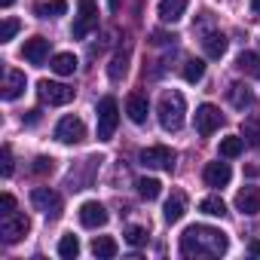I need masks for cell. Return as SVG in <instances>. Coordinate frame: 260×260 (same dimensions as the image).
<instances>
[{
    "instance_id": "cell-22",
    "label": "cell",
    "mask_w": 260,
    "mask_h": 260,
    "mask_svg": "<svg viewBox=\"0 0 260 260\" xmlns=\"http://www.w3.org/2000/svg\"><path fill=\"white\" fill-rule=\"evenodd\" d=\"M125 71H128V49H119V52L110 58V64H107V77H110L113 83H119V80L125 77Z\"/></svg>"
},
{
    "instance_id": "cell-4",
    "label": "cell",
    "mask_w": 260,
    "mask_h": 260,
    "mask_svg": "<svg viewBox=\"0 0 260 260\" xmlns=\"http://www.w3.org/2000/svg\"><path fill=\"white\" fill-rule=\"evenodd\" d=\"M37 95H40V101H43V104H49V107H61V104H71L77 92H74L71 86H64V83L40 80V83H37Z\"/></svg>"
},
{
    "instance_id": "cell-3",
    "label": "cell",
    "mask_w": 260,
    "mask_h": 260,
    "mask_svg": "<svg viewBox=\"0 0 260 260\" xmlns=\"http://www.w3.org/2000/svg\"><path fill=\"white\" fill-rule=\"evenodd\" d=\"M119 125V104L113 95H104L98 101V141H110Z\"/></svg>"
},
{
    "instance_id": "cell-14",
    "label": "cell",
    "mask_w": 260,
    "mask_h": 260,
    "mask_svg": "<svg viewBox=\"0 0 260 260\" xmlns=\"http://www.w3.org/2000/svg\"><path fill=\"white\" fill-rule=\"evenodd\" d=\"M147 110H150V104H147V98L144 95H128L125 98V113H128V119H132L135 125H144L147 122Z\"/></svg>"
},
{
    "instance_id": "cell-21",
    "label": "cell",
    "mask_w": 260,
    "mask_h": 260,
    "mask_svg": "<svg viewBox=\"0 0 260 260\" xmlns=\"http://www.w3.org/2000/svg\"><path fill=\"white\" fill-rule=\"evenodd\" d=\"M77 64H80V61H77L74 52H58V55H52V64H49V68H52L58 77H71V74L77 71Z\"/></svg>"
},
{
    "instance_id": "cell-42",
    "label": "cell",
    "mask_w": 260,
    "mask_h": 260,
    "mask_svg": "<svg viewBox=\"0 0 260 260\" xmlns=\"http://www.w3.org/2000/svg\"><path fill=\"white\" fill-rule=\"evenodd\" d=\"M13 4H16V0H0V7H4V10H10Z\"/></svg>"
},
{
    "instance_id": "cell-19",
    "label": "cell",
    "mask_w": 260,
    "mask_h": 260,
    "mask_svg": "<svg viewBox=\"0 0 260 260\" xmlns=\"http://www.w3.org/2000/svg\"><path fill=\"white\" fill-rule=\"evenodd\" d=\"M184 211H187V196H184V193H172L169 202H166V208H162V217H166L169 223H178V220L184 217Z\"/></svg>"
},
{
    "instance_id": "cell-33",
    "label": "cell",
    "mask_w": 260,
    "mask_h": 260,
    "mask_svg": "<svg viewBox=\"0 0 260 260\" xmlns=\"http://www.w3.org/2000/svg\"><path fill=\"white\" fill-rule=\"evenodd\" d=\"M52 169H55V159L52 156H37L34 166H31L34 175H52Z\"/></svg>"
},
{
    "instance_id": "cell-36",
    "label": "cell",
    "mask_w": 260,
    "mask_h": 260,
    "mask_svg": "<svg viewBox=\"0 0 260 260\" xmlns=\"http://www.w3.org/2000/svg\"><path fill=\"white\" fill-rule=\"evenodd\" d=\"M0 208H4V211H0L4 217H7V214H13V211H16V199H13L10 193H4V199H0Z\"/></svg>"
},
{
    "instance_id": "cell-40",
    "label": "cell",
    "mask_w": 260,
    "mask_h": 260,
    "mask_svg": "<svg viewBox=\"0 0 260 260\" xmlns=\"http://www.w3.org/2000/svg\"><path fill=\"white\" fill-rule=\"evenodd\" d=\"M107 7H110V13H119V0H107Z\"/></svg>"
},
{
    "instance_id": "cell-10",
    "label": "cell",
    "mask_w": 260,
    "mask_h": 260,
    "mask_svg": "<svg viewBox=\"0 0 260 260\" xmlns=\"http://www.w3.org/2000/svg\"><path fill=\"white\" fill-rule=\"evenodd\" d=\"M28 230H31V220L25 217V214H7L4 220H0V236H4V242L7 245H13V242H19V239H25L28 236Z\"/></svg>"
},
{
    "instance_id": "cell-1",
    "label": "cell",
    "mask_w": 260,
    "mask_h": 260,
    "mask_svg": "<svg viewBox=\"0 0 260 260\" xmlns=\"http://www.w3.org/2000/svg\"><path fill=\"white\" fill-rule=\"evenodd\" d=\"M226 233L205 226V223H193L184 230L181 236V254L184 257H220L226 251Z\"/></svg>"
},
{
    "instance_id": "cell-25",
    "label": "cell",
    "mask_w": 260,
    "mask_h": 260,
    "mask_svg": "<svg viewBox=\"0 0 260 260\" xmlns=\"http://www.w3.org/2000/svg\"><path fill=\"white\" fill-rule=\"evenodd\" d=\"M116 251H119V245H116L110 236H95V239H92V254H95V257H104V260H107V257H116Z\"/></svg>"
},
{
    "instance_id": "cell-29",
    "label": "cell",
    "mask_w": 260,
    "mask_h": 260,
    "mask_svg": "<svg viewBox=\"0 0 260 260\" xmlns=\"http://www.w3.org/2000/svg\"><path fill=\"white\" fill-rule=\"evenodd\" d=\"M138 193H141V199L153 202V199H159V193H162V184H159L156 178H141V181H138Z\"/></svg>"
},
{
    "instance_id": "cell-15",
    "label": "cell",
    "mask_w": 260,
    "mask_h": 260,
    "mask_svg": "<svg viewBox=\"0 0 260 260\" xmlns=\"http://www.w3.org/2000/svg\"><path fill=\"white\" fill-rule=\"evenodd\" d=\"M236 208L242 214H257L260 211V187H245L236 193Z\"/></svg>"
},
{
    "instance_id": "cell-8",
    "label": "cell",
    "mask_w": 260,
    "mask_h": 260,
    "mask_svg": "<svg viewBox=\"0 0 260 260\" xmlns=\"http://www.w3.org/2000/svg\"><path fill=\"white\" fill-rule=\"evenodd\" d=\"M55 141H61V144L86 141V122L80 116H61L58 125H55Z\"/></svg>"
},
{
    "instance_id": "cell-11",
    "label": "cell",
    "mask_w": 260,
    "mask_h": 260,
    "mask_svg": "<svg viewBox=\"0 0 260 260\" xmlns=\"http://www.w3.org/2000/svg\"><path fill=\"white\" fill-rule=\"evenodd\" d=\"M80 223H83L86 230L104 226V223H107V208H104L101 202H95V199L83 202V205H80Z\"/></svg>"
},
{
    "instance_id": "cell-39",
    "label": "cell",
    "mask_w": 260,
    "mask_h": 260,
    "mask_svg": "<svg viewBox=\"0 0 260 260\" xmlns=\"http://www.w3.org/2000/svg\"><path fill=\"white\" fill-rule=\"evenodd\" d=\"M251 254H254V257H260V239H254V242H251Z\"/></svg>"
},
{
    "instance_id": "cell-26",
    "label": "cell",
    "mask_w": 260,
    "mask_h": 260,
    "mask_svg": "<svg viewBox=\"0 0 260 260\" xmlns=\"http://www.w3.org/2000/svg\"><path fill=\"white\" fill-rule=\"evenodd\" d=\"M236 68L245 74V77H260V55L257 52H242L236 58Z\"/></svg>"
},
{
    "instance_id": "cell-32",
    "label": "cell",
    "mask_w": 260,
    "mask_h": 260,
    "mask_svg": "<svg viewBox=\"0 0 260 260\" xmlns=\"http://www.w3.org/2000/svg\"><path fill=\"white\" fill-rule=\"evenodd\" d=\"M125 242H128V245H135V248L144 245V242H147V230H144V226H135V223H132V226H125Z\"/></svg>"
},
{
    "instance_id": "cell-31",
    "label": "cell",
    "mask_w": 260,
    "mask_h": 260,
    "mask_svg": "<svg viewBox=\"0 0 260 260\" xmlns=\"http://www.w3.org/2000/svg\"><path fill=\"white\" fill-rule=\"evenodd\" d=\"M205 77V61L202 58H190L187 64H184V80L187 83H199Z\"/></svg>"
},
{
    "instance_id": "cell-18",
    "label": "cell",
    "mask_w": 260,
    "mask_h": 260,
    "mask_svg": "<svg viewBox=\"0 0 260 260\" xmlns=\"http://www.w3.org/2000/svg\"><path fill=\"white\" fill-rule=\"evenodd\" d=\"M202 49H205L208 58H223V52H226V37H223L220 31H208V34L202 37Z\"/></svg>"
},
{
    "instance_id": "cell-30",
    "label": "cell",
    "mask_w": 260,
    "mask_h": 260,
    "mask_svg": "<svg viewBox=\"0 0 260 260\" xmlns=\"http://www.w3.org/2000/svg\"><path fill=\"white\" fill-rule=\"evenodd\" d=\"M58 254H61L64 260H74V257L80 254V239H77L74 233L61 236V242H58Z\"/></svg>"
},
{
    "instance_id": "cell-17",
    "label": "cell",
    "mask_w": 260,
    "mask_h": 260,
    "mask_svg": "<svg viewBox=\"0 0 260 260\" xmlns=\"http://www.w3.org/2000/svg\"><path fill=\"white\" fill-rule=\"evenodd\" d=\"M184 13H187V0H162V4H159V19H162L166 25L181 22Z\"/></svg>"
},
{
    "instance_id": "cell-23",
    "label": "cell",
    "mask_w": 260,
    "mask_h": 260,
    "mask_svg": "<svg viewBox=\"0 0 260 260\" xmlns=\"http://www.w3.org/2000/svg\"><path fill=\"white\" fill-rule=\"evenodd\" d=\"M230 101H233V107H236V110H245V107H251V104H254V92H251L248 86L236 83V86H230Z\"/></svg>"
},
{
    "instance_id": "cell-16",
    "label": "cell",
    "mask_w": 260,
    "mask_h": 260,
    "mask_svg": "<svg viewBox=\"0 0 260 260\" xmlns=\"http://www.w3.org/2000/svg\"><path fill=\"white\" fill-rule=\"evenodd\" d=\"M25 83H28L25 74L16 71V68H10V71H7V80H4V98H7V101H16V98L25 92Z\"/></svg>"
},
{
    "instance_id": "cell-12",
    "label": "cell",
    "mask_w": 260,
    "mask_h": 260,
    "mask_svg": "<svg viewBox=\"0 0 260 260\" xmlns=\"http://www.w3.org/2000/svg\"><path fill=\"white\" fill-rule=\"evenodd\" d=\"M22 58L40 68V64L49 58V40H46V37H31V40H25V46H22Z\"/></svg>"
},
{
    "instance_id": "cell-37",
    "label": "cell",
    "mask_w": 260,
    "mask_h": 260,
    "mask_svg": "<svg viewBox=\"0 0 260 260\" xmlns=\"http://www.w3.org/2000/svg\"><path fill=\"white\" fill-rule=\"evenodd\" d=\"M150 37H153V43H156V46H162V43H175V40H178L175 34H162V31H153Z\"/></svg>"
},
{
    "instance_id": "cell-24",
    "label": "cell",
    "mask_w": 260,
    "mask_h": 260,
    "mask_svg": "<svg viewBox=\"0 0 260 260\" xmlns=\"http://www.w3.org/2000/svg\"><path fill=\"white\" fill-rule=\"evenodd\" d=\"M242 150H245V138H239V135L220 138V156L223 159H236V156H242Z\"/></svg>"
},
{
    "instance_id": "cell-41",
    "label": "cell",
    "mask_w": 260,
    "mask_h": 260,
    "mask_svg": "<svg viewBox=\"0 0 260 260\" xmlns=\"http://www.w3.org/2000/svg\"><path fill=\"white\" fill-rule=\"evenodd\" d=\"M251 13H254V16H260V0H251Z\"/></svg>"
},
{
    "instance_id": "cell-20",
    "label": "cell",
    "mask_w": 260,
    "mask_h": 260,
    "mask_svg": "<svg viewBox=\"0 0 260 260\" xmlns=\"http://www.w3.org/2000/svg\"><path fill=\"white\" fill-rule=\"evenodd\" d=\"M68 13V0H43V4H34V16L40 19H58Z\"/></svg>"
},
{
    "instance_id": "cell-27",
    "label": "cell",
    "mask_w": 260,
    "mask_h": 260,
    "mask_svg": "<svg viewBox=\"0 0 260 260\" xmlns=\"http://www.w3.org/2000/svg\"><path fill=\"white\" fill-rule=\"evenodd\" d=\"M242 135H245L248 147H260V113H254L242 122Z\"/></svg>"
},
{
    "instance_id": "cell-6",
    "label": "cell",
    "mask_w": 260,
    "mask_h": 260,
    "mask_svg": "<svg viewBox=\"0 0 260 260\" xmlns=\"http://www.w3.org/2000/svg\"><path fill=\"white\" fill-rule=\"evenodd\" d=\"M138 159H141L144 169H162V172H172L178 156H175L172 147H166V144H153V147H144Z\"/></svg>"
},
{
    "instance_id": "cell-38",
    "label": "cell",
    "mask_w": 260,
    "mask_h": 260,
    "mask_svg": "<svg viewBox=\"0 0 260 260\" xmlns=\"http://www.w3.org/2000/svg\"><path fill=\"white\" fill-rule=\"evenodd\" d=\"M40 122V110H28V116H25V125H37Z\"/></svg>"
},
{
    "instance_id": "cell-9",
    "label": "cell",
    "mask_w": 260,
    "mask_h": 260,
    "mask_svg": "<svg viewBox=\"0 0 260 260\" xmlns=\"http://www.w3.org/2000/svg\"><path fill=\"white\" fill-rule=\"evenodd\" d=\"M220 125H223V113H220L214 104H199V107H196V132H199L202 138L214 135Z\"/></svg>"
},
{
    "instance_id": "cell-28",
    "label": "cell",
    "mask_w": 260,
    "mask_h": 260,
    "mask_svg": "<svg viewBox=\"0 0 260 260\" xmlns=\"http://www.w3.org/2000/svg\"><path fill=\"white\" fill-rule=\"evenodd\" d=\"M199 211L208 214V217H223V214H226V205H223L220 196H205V199L199 202Z\"/></svg>"
},
{
    "instance_id": "cell-35",
    "label": "cell",
    "mask_w": 260,
    "mask_h": 260,
    "mask_svg": "<svg viewBox=\"0 0 260 260\" xmlns=\"http://www.w3.org/2000/svg\"><path fill=\"white\" fill-rule=\"evenodd\" d=\"M10 175H13V147L4 144V178H10Z\"/></svg>"
},
{
    "instance_id": "cell-2",
    "label": "cell",
    "mask_w": 260,
    "mask_h": 260,
    "mask_svg": "<svg viewBox=\"0 0 260 260\" xmlns=\"http://www.w3.org/2000/svg\"><path fill=\"white\" fill-rule=\"evenodd\" d=\"M156 113H159V125L166 128V132H178V128L184 125V116H187V98L172 89V92H166L159 98Z\"/></svg>"
},
{
    "instance_id": "cell-7",
    "label": "cell",
    "mask_w": 260,
    "mask_h": 260,
    "mask_svg": "<svg viewBox=\"0 0 260 260\" xmlns=\"http://www.w3.org/2000/svg\"><path fill=\"white\" fill-rule=\"evenodd\" d=\"M31 205H34L37 211H43L49 220H55V217L61 214V196H58L55 190H49V187H34V190H31Z\"/></svg>"
},
{
    "instance_id": "cell-5",
    "label": "cell",
    "mask_w": 260,
    "mask_h": 260,
    "mask_svg": "<svg viewBox=\"0 0 260 260\" xmlns=\"http://www.w3.org/2000/svg\"><path fill=\"white\" fill-rule=\"evenodd\" d=\"M95 28H98V4H95V0H80V16H77V22L71 28V37L74 40H83Z\"/></svg>"
},
{
    "instance_id": "cell-34",
    "label": "cell",
    "mask_w": 260,
    "mask_h": 260,
    "mask_svg": "<svg viewBox=\"0 0 260 260\" xmlns=\"http://www.w3.org/2000/svg\"><path fill=\"white\" fill-rule=\"evenodd\" d=\"M19 34V22L16 19H4V28H0V43H10Z\"/></svg>"
},
{
    "instance_id": "cell-13",
    "label": "cell",
    "mask_w": 260,
    "mask_h": 260,
    "mask_svg": "<svg viewBox=\"0 0 260 260\" xmlns=\"http://www.w3.org/2000/svg\"><path fill=\"white\" fill-rule=\"evenodd\" d=\"M202 178H205L208 187H226L230 178H233V169H230V162H208Z\"/></svg>"
}]
</instances>
